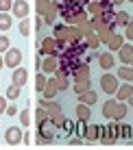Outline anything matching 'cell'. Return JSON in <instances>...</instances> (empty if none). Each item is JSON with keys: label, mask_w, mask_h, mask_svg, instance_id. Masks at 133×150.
Returning a JSON list of instances; mask_svg holds the SVG:
<instances>
[{"label": "cell", "mask_w": 133, "mask_h": 150, "mask_svg": "<svg viewBox=\"0 0 133 150\" xmlns=\"http://www.w3.org/2000/svg\"><path fill=\"white\" fill-rule=\"evenodd\" d=\"M35 144H37V146H44V144H48V142H46V139L39 135V133H35Z\"/></svg>", "instance_id": "43"}, {"label": "cell", "mask_w": 133, "mask_h": 150, "mask_svg": "<svg viewBox=\"0 0 133 150\" xmlns=\"http://www.w3.org/2000/svg\"><path fill=\"white\" fill-rule=\"evenodd\" d=\"M129 2H133V0H129Z\"/></svg>", "instance_id": "49"}, {"label": "cell", "mask_w": 133, "mask_h": 150, "mask_svg": "<svg viewBox=\"0 0 133 150\" xmlns=\"http://www.w3.org/2000/svg\"><path fill=\"white\" fill-rule=\"evenodd\" d=\"M57 13H59V9H57V4L53 2V7H50V11H48V13L44 15V22H46V24H55V15H57Z\"/></svg>", "instance_id": "28"}, {"label": "cell", "mask_w": 133, "mask_h": 150, "mask_svg": "<svg viewBox=\"0 0 133 150\" xmlns=\"http://www.w3.org/2000/svg\"><path fill=\"white\" fill-rule=\"evenodd\" d=\"M96 100H98V94H96V91H92V89H87L85 94L79 96V102H83V105H87V107H92Z\"/></svg>", "instance_id": "20"}, {"label": "cell", "mask_w": 133, "mask_h": 150, "mask_svg": "<svg viewBox=\"0 0 133 150\" xmlns=\"http://www.w3.org/2000/svg\"><path fill=\"white\" fill-rule=\"evenodd\" d=\"M13 85H18V87H24L26 85V79H28V74H26V70H22L18 65V68H13Z\"/></svg>", "instance_id": "13"}, {"label": "cell", "mask_w": 133, "mask_h": 150, "mask_svg": "<svg viewBox=\"0 0 133 150\" xmlns=\"http://www.w3.org/2000/svg\"><path fill=\"white\" fill-rule=\"evenodd\" d=\"M55 81H57V89H68L70 87L68 76H55Z\"/></svg>", "instance_id": "36"}, {"label": "cell", "mask_w": 133, "mask_h": 150, "mask_svg": "<svg viewBox=\"0 0 133 150\" xmlns=\"http://www.w3.org/2000/svg\"><path fill=\"white\" fill-rule=\"evenodd\" d=\"M4 113H9V115H15V113H18V109H15L13 105H7V109H4Z\"/></svg>", "instance_id": "44"}, {"label": "cell", "mask_w": 133, "mask_h": 150, "mask_svg": "<svg viewBox=\"0 0 133 150\" xmlns=\"http://www.w3.org/2000/svg\"><path fill=\"white\" fill-rule=\"evenodd\" d=\"M2 65H4V61H2V54H0V70H2Z\"/></svg>", "instance_id": "48"}, {"label": "cell", "mask_w": 133, "mask_h": 150, "mask_svg": "<svg viewBox=\"0 0 133 150\" xmlns=\"http://www.w3.org/2000/svg\"><path fill=\"white\" fill-rule=\"evenodd\" d=\"M127 113H129V107H127L124 102L116 100L114 111H111V120H124V115H127Z\"/></svg>", "instance_id": "11"}, {"label": "cell", "mask_w": 133, "mask_h": 150, "mask_svg": "<svg viewBox=\"0 0 133 150\" xmlns=\"http://www.w3.org/2000/svg\"><path fill=\"white\" fill-rule=\"evenodd\" d=\"M61 128H63L68 135H72L74 128H76V122H72V120H63V126H61Z\"/></svg>", "instance_id": "37"}, {"label": "cell", "mask_w": 133, "mask_h": 150, "mask_svg": "<svg viewBox=\"0 0 133 150\" xmlns=\"http://www.w3.org/2000/svg\"><path fill=\"white\" fill-rule=\"evenodd\" d=\"M39 54H53V57H59L57 46H55V37H44L42 41H39Z\"/></svg>", "instance_id": "4"}, {"label": "cell", "mask_w": 133, "mask_h": 150, "mask_svg": "<svg viewBox=\"0 0 133 150\" xmlns=\"http://www.w3.org/2000/svg\"><path fill=\"white\" fill-rule=\"evenodd\" d=\"M20 94H22V87H18V85H11V87L7 89V98H9V100L20 98Z\"/></svg>", "instance_id": "30"}, {"label": "cell", "mask_w": 133, "mask_h": 150, "mask_svg": "<svg viewBox=\"0 0 133 150\" xmlns=\"http://www.w3.org/2000/svg\"><path fill=\"white\" fill-rule=\"evenodd\" d=\"M114 22L118 24V26H127V24L131 22V13H127V11H118V13H114Z\"/></svg>", "instance_id": "24"}, {"label": "cell", "mask_w": 133, "mask_h": 150, "mask_svg": "<svg viewBox=\"0 0 133 150\" xmlns=\"http://www.w3.org/2000/svg\"><path fill=\"white\" fill-rule=\"evenodd\" d=\"M55 68H57V57H53V54H46V59L42 61L39 70L48 74V72H55Z\"/></svg>", "instance_id": "16"}, {"label": "cell", "mask_w": 133, "mask_h": 150, "mask_svg": "<svg viewBox=\"0 0 133 150\" xmlns=\"http://www.w3.org/2000/svg\"><path fill=\"white\" fill-rule=\"evenodd\" d=\"M35 117H37V122H44V120H48V111H46L44 107H37V113H35Z\"/></svg>", "instance_id": "40"}, {"label": "cell", "mask_w": 133, "mask_h": 150, "mask_svg": "<svg viewBox=\"0 0 133 150\" xmlns=\"http://www.w3.org/2000/svg\"><path fill=\"white\" fill-rule=\"evenodd\" d=\"M116 100H120V102H124V100H129V98L133 96V87H131V83H124V85H118L116 87Z\"/></svg>", "instance_id": "8"}, {"label": "cell", "mask_w": 133, "mask_h": 150, "mask_svg": "<svg viewBox=\"0 0 133 150\" xmlns=\"http://www.w3.org/2000/svg\"><path fill=\"white\" fill-rule=\"evenodd\" d=\"M57 91H59V89H57V81H55V79H48V81H46V85H44V89H42L44 98H46V100H53Z\"/></svg>", "instance_id": "12"}, {"label": "cell", "mask_w": 133, "mask_h": 150, "mask_svg": "<svg viewBox=\"0 0 133 150\" xmlns=\"http://www.w3.org/2000/svg\"><path fill=\"white\" fill-rule=\"evenodd\" d=\"M9 28H11V15L0 13V30H9Z\"/></svg>", "instance_id": "29"}, {"label": "cell", "mask_w": 133, "mask_h": 150, "mask_svg": "<svg viewBox=\"0 0 133 150\" xmlns=\"http://www.w3.org/2000/svg\"><path fill=\"white\" fill-rule=\"evenodd\" d=\"M90 89V81H83V83H76V85H74V91H76V94H85V91H87Z\"/></svg>", "instance_id": "35"}, {"label": "cell", "mask_w": 133, "mask_h": 150, "mask_svg": "<svg viewBox=\"0 0 133 150\" xmlns=\"http://www.w3.org/2000/svg\"><path fill=\"white\" fill-rule=\"evenodd\" d=\"M122 46V35H118V33H111L109 35V39H107V48L111 50V52H116Z\"/></svg>", "instance_id": "18"}, {"label": "cell", "mask_w": 133, "mask_h": 150, "mask_svg": "<svg viewBox=\"0 0 133 150\" xmlns=\"http://www.w3.org/2000/svg\"><path fill=\"white\" fill-rule=\"evenodd\" d=\"M81 144H83V139H70V146H81Z\"/></svg>", "instance_id": "46"}, {"label": "cell", "mask_w": 133, "mask_h": 150, "mask_svg": "<svg viewBox=\"0 0 133 150\" xmlns=\"http://www.w3.org/2000/svg\"><path fill=\"white\" fill-rule=\"evenodd\" d=\"M20 124H22V126H28L31 124V109H22L20 111Z\"/></svg>", "instance_id": "32"}, {"label": "cell", "mask_w": 133, "mask_h": 150, "mask_svg": "<svg viewBox=\"0 0 133 150\" xmlns=\"http://www.w3.org/2000/svg\"><path fill=\"white\" fill-rule=\"evenodd\" d=\"M124 33H127V39H133V26H131V22L124 26Z\"/></svg>", "instance_id": "42"}, {"label": "cell", "mask_w": 133, "mask_h": 150, "mask_svg": "<svg viewBox=\"0 0 133 150\" xmlns=\"http://www.w3.org/2000/svg\"><path fill=\"white\" fill-rule=\"evenodd\" d=\"M11 7H13V0H0V13L11 11Z\"/></svg>", "instance_id": "39"}, {"label": "cell", "mask_w": 133, "mask_h": 150, "mask_svg": "<svg viewBox=\"0 0 133 150\" xmlns=\"http://www.w3.org/2000/svg\"><path fill=\"white\" fill-rule=\"evenodd\" d=\"M87 11L92 13V18L100 15V11H103V9H100V2H98V0H90V2H87Z\"/></svg>", "instance_id": "27"}, {"label": "cell", "mask_w": 133, "mask_h": 150, "mask_svg": "<svg viewBox=\"0 0 133 150\" xmlns=\"http://www.w3.org/2000/svg\"><path fill=\"white\" fill-rule=\"evenodd\" d=\"M100 87H103L105 94H114L116 87H118V79L114 74H103L100 76Z\"/></svg>", "instance_id": "6"}, {"label": "cell", "mask_w": 133, "mask_h": 150, "mask_svg": "<svg viewBox=\"0 0 133 150\" xmlns=\"http://www.w3.org/2000/svg\"><path fill=\"white\" fill-rule=\"evenodd\" d=\"M63 20H65V24H70V26H81V24L87 22V11H85V9H81V11H76V13L65 15Z\"/></svg>", "instance_id": "5"}, {"label": "cell", "mask_w": 133, "mask_h": 150, "mask_svg": "<svg viewBox=\"0 0 133 150\" xmlns=\"http://www.w3.org/2000/svg\"><path fill=\"white\" fill-rule=\"evenodd\" d=\"M46 81H48V79L44 76V72H39V74H37V79H35V89H37V91H42V89H44V85H46Z\"/></svg>", "instance_id": "33"}, {"label": "cell", "mask_w": 133, "mask_h": 150, "mask_svg": "<svg viewBox=\"0 0 133 150\" xmlns=\"http://www.w3.org/2000/svg\"><path fill=\"white\" fill-rule=\"evenodd\" d=\"M107 2H111V4H120V2H124V0H107Z\"/></svg>", "instance_id": "47"}, {"label": "cell", "mask_w": 133, "mask_h": 150, "mask_svg": "<svg viewBox=\"0 0 133 150\" xmlns=\"http://www.w3.org/2000/svg\"><path fill=\"white\" fill-rule=\"evenodd\" d=\"M55 131H57V128H55L53 126V122H50V120H44V122H37V133H39V135H42L44 139H46V142H53V139H55Z\"/></svg>", "instance_id": "2"}, {"label": "cell", "mask_w": 133, "mask_h": 150, "mask_svg": "<svg viewBox=\"0 0 133 150\" xmlns=\"http://www.w3.org/2000/svg\"><path fill=\"white\" fill-rule=\"evenodd\" d=\"M63 120H65V117H63V113H59V115L50 117V122H53V126H55V128H61V126H63Z\"/></svg>", "instance_id": "38"}, {"label": "cell", "mask_w": 133, "mask_h": 150, "mask_svg": "<svg viewBox=\"0 0 133 150\" xmlns=\"http://www.w3.org/2000/svg\"><path fill=\"white\" fill-rule=\"evenodd\" d=\"M96 133H98V124H92L87 120V128H85V137H83V142H96Z\"/></svg>", "instance_id": "19"}, {"label": "cell", "mask_w": 133, "mask_h": 150, "mask_svg": "<svg viewBox=\"0 0 133 150\" xmlns=\"http://www.w3.org/2000/svg\"><path fill=\"white\" fill-rule=\"evenodd\" d=\"M76 117H79V120H90L92 117V107L79 102V105H76Z\"/></svg>", "instance_id": "21"}, {"label": "cell", "mask_w": 133, "mask_h": 150, "mask_svg": "<svg viewBox=\"0 0 133 150\" xmlns=\"http://www.w3.org/2000/svg\"><path fill=\"white\" fill-rule=\"evenodd\" d=\"M7 50H9V37L0 35V52H7Z\"/></svg>", "instance_id": "41"}, {"label": "cell", "mask_w": 133, "mask_h": 150, "mask_svg": "<svg viewBox=\"0 0 133 150\" xmlns=\"http://www.w3.org/2000/svg\"><path fill=\"white\" fill-rule=\"evenodd\" d=\"M22 135L24 133L20 131L18 126H11V128H7V133H4V139H7L9 146H18V144L22 142Z\"/></svg>", "instance_id": "7"}, {"label": "cell", "mask_w": 133, "mask_h": 150, "mask_svg": "<svg viewBox=\"0 0 133 150\" xmlns=\"http://www.w3.org/2000/svg\"><path fill=\"white\" fill-rule=\"evenodd\" d=\"M131 124L129 122H124V124H122L120 120H118V139H124V142L127 144H129L131 142Z\"/></svg>", "instance_id": "15"}, {"label": "cell", "mask_w": 133, "mask_h": 150, "mask_svg": "<svg viewBox=\"0 0 133 150\" xmlns=\"http://www.w3.org/2000/svg\"><path fill=\"white\" fill-rule=\"evenodd\" d=\"M118 79H122L124 83H131V81H133V70H131V65H122V68L118 70Z\"/></svg>", "instance_id": "26"}, {"label": "cell", "mask_w": 133, "mask_h": 150, "mask_svg": "<svg viewBox=\"0 0 133 150\" xmlns=\"http://www.w3.org/2000/svg\"><path fill=\"white\" fill-rule=\"evenodd\" d=\"M39 107H44V109L48 111V120H50V117H55V115H59V113H61V107L57 105V102H50V100H46V98H44L42 102H39Z\"/></svg>", "instance_id": "14"}, {"label": "cell", "mask_w": 133, "mask_h": 150, "mask_svg": "<svg viewBox=\"0 0 133 150\" xmlns=\"http://www.w3.org/2000/svg\"><path fill=\"white\" fill-rule=\"evenodd\" d=\"M107 135H109V146H114L118 142V120L107 124Z\"/></svg>", "instance_id": "17"}, {"label": "cell", "mask_w": 133, "mask_h": 150, "mask_svg": "<svg viewBox=\"0 0 133 150\" xmlns=\"http://www.w3.org/2000/svg\"><path fill=\"white\" fill-rule=\"evenodd\" d=\"M114 105H116V100H107L105 105H103V115H105V117H111V111H114Z\"/></svg>", "instance_id": "34"}, {"label": "cell", "mask_w": 133, "mask_h": 150, "mask_svg": "<svg viewBox=\"0 0 133 150\" xmlns=\"http://www.w3.org/2000/svg\"><path fill=\"white\" fill-rule=\"evenodd\" d=\"M72 76H74V83H83V81H90V63L81 61L79 65L72 70Z\"/></svg>", "instance_id": "3"}, {"label": "cell", "mask_w": 133, "mask_h": 150, "mask_svg": "<svg viewBox=\"0 0 133 150\" xmlns=\"http://www.w3.org/2000/svg\"><path fill=\"white\" fill-rule=\"evenodd\" d=\"M116 52L120 54L122 65H131V61H133V46H131V44H122Z\"/></svg>", "instance_id": "9"}, {"label": "cell", "mask_w": 133, "mask_h": 150, "mask_svg": "<svg viewBox=\"0 0 133 150\" xmlns=\"http://www.w3.org/2000/svg\"><path fill=\"white\" fill-rule=\"evenodd\" d=\"M20 35H22V37L24 35H31V20L28 18H24L22 22H20Z\"/></svg>", "instance_id": "31"}, {"label": "cell", "mask_w": 133, "mask_h": 150, "mask_svg": "<svg viewBox=\"0 0 133 150\" xmlns=\"http://www.w3.org/2000/svg\"><path fill=\"white\" fill-rule=\"evenodd\" d=\"M11 11H13V18H26L28 15V4L24 2V0H15L13 2V7H11Z\"/></svg>", "instance_id": "10"}, {"label": "cell", "mask_w": 133, "mask_h": 150, "mask_svg": "<svg viewBox=\"0 0 133 150\" xmlns=\"http://www.w3.org/2000/svg\"><path fill=\"white\" fill-rule=\"evenodd\" d=\"M4 65L7 68H18L20 65V61H22V50L20 48H9L7 52H4Z\"/></svg>", "instance_id": "1"}, {"label": "cell", "mask_w": 133, "mask_h": 150, "mask_svg": "<svg viewBox=\"0 0 133 150\" xmlns=\"http://www.w3.org/2000/svg\"><path fill=\"white\" fill-rule=\"evenodd\" d=\"M83 39H85V44H87V48H92V50H96V48L100 46V39H98V35H96L94 30H90Z\"/></svg>", "instance_id": "23"}, {"label": "cell", "mask_w": 133, "mask_h": 150, "mask_svg": "<svg viewBox=\"0 0 133 150\" xmlns=\"http://www.w3.org/2000/svg\"><path fill=\"white\" fill-rule=\"evenodd\" d=\"M50 7H53V0H37V2H35V9H37L39 15H46L50 11Z\"/></svg>", "instance_id": "25"}, {"label": "cell", "mask_w": 133, "mask_h": 150, "mask_svg": "<svg viewBox=\"0 0 133 150\" xmlns=\"http://www.w3.org/2000/svg\"><path fill=\"white\" fill-rule=\"evenodd\" d=\"M4 109H7V98L0 96V113H4Z\"/></svg>", "instance_id": "45"}, {"label": "cell", "mask_w": 133, "mask_h": 150, "mask_svg": "<svg viewBox=\"0 0 133 150\" xmlns=\"http://www.w3.org/2000/svg\"><path fill=\"white\" fill-rule=\"evenodd\" d=\"M98 63H100L103 70H111V68H114V54H111V52H103L98 57Z\"/></svg>", "instance_id": "22"}]
</instances>
